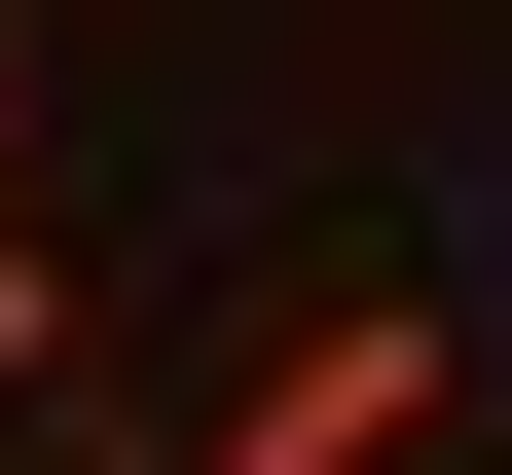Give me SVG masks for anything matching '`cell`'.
<instances>
[{"label":"cell","instance_id":"6da1fadb","mask_svg":"<svg viewBox=\"0 0 512 475\" xmlns=\"http://www.w3.org/2000/svg\"><path fill=\"white\" fill-rule=\"evenodd\" d=\"M439 439H476V293L439 256H293L220 329V402H183V475H439Z\"/></svg>","mask_w":512,"mask_h":475},{"label":"cell","instance_id":"7a4b0ae2","mask_svg":"<svg viewBox=\"0 0 512 475\" xmlns=\"http://www.w3.org/2000/svg\"><path fill=\"white\" fill-rule=\"evenodd\" d=\"M37 402H74V220L0 183V439H37Z\"/></svg>","mask_w":512,"mask_h":475},{"label":"cell","instance_id":"3957f363","mask_svg":"<svg viewBox=\"0 0 512 475\" xmlns=\"http://www.w3.org/2000/svg\"><path fill=\"white\" fill-rule=\"evenodd\" d=\"M37 475H183V439H110V402H37Z\"/></svg>","mask_w":512,"mask_h":475},{"label":"cell","instance_id":"277c9868","mask_svg":"<svg viewBox=\"0 0 512 475\" xmlns=\"http://www.w3.org/2000/svg\"><path fill=\"white\" fill-rule=\"evenodd\" d=\"M0 183H37V37H0Z\"/></svg>","mask_w":512,"mask_h":475},{"label":"cell","instance_id":"5b68a950","mask_svg":"<svg viewBox=\"0 0 512 475\" xmlns=\"http://www.w3.org/2000/svg\"><path fill=\"white\" fill-rule=\"evenodd\" d=\"M439 475H512V439H439Z\"/></svg>","mask_w":512,"mask_h":475}]
</instances>
